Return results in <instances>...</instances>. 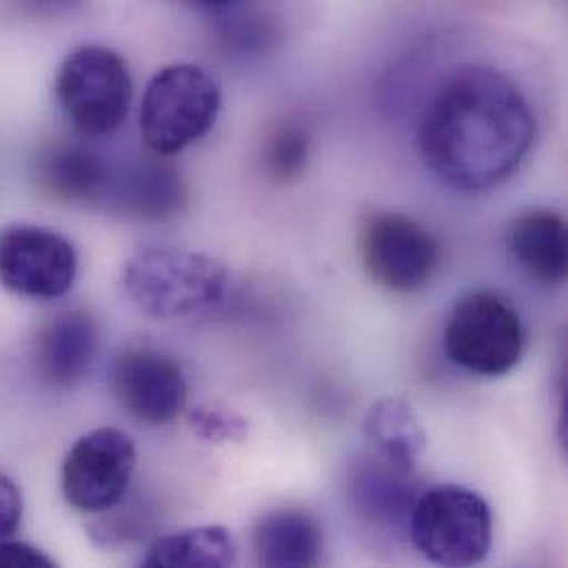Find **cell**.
I'll return each instance as SVG.
<instances>
[{"label":"cell","mask_w":568,"mask_h":568,"mask_svg":"<svg viewBox=\"0 0 568 568\" xmlns=\"http://www.w3.org/2000/svg\"><path fill=\"white\" fill-rule=\"evenodd\" d=\"M536 113L505 71L467 64L432 95L418 151L436 180L458 193H487L511 180L536 142Z\"/></svg>","instance_id":"1"},{"label":"cell","mask_w":568,"mask_h":568,"mask_svg":"<svg viewBox=\"0 0 568 568\" xmlns=\"http://www.w3.org/2000/svg\"><path fill=\"white\" fill-rule=\"evenodd\" d=\"M231 275L211 255L178 246H151L126 260L120 284L126 298L158 321L200 314L222 303Z\"/></svg>","instance_id":"2"},{"label":"cell","mask_w":568,"mask_h":568,"mask_svg":"<svg viewBox=\"0 0 568 568\" xmlns=\"http://www.w3.org/2000/svg\"><path fill=\"white\" fill-rule=\"evenodd\" d=\"M220 113L222 89L206 69L189 62L169 64L146 84L140 135L153 155L169 158L206 138Z\"/></svg>","instance_id":"3"},{"label":"cell","mask_w":568,"mask_h":568,"mask_svg":"<svg viewBox=\"0 0 568 568\" xmlns=\"http://www.w3.org/2000/svg\"><path fill=\"white\" fill-rule=\"evenodd\" d=\"M412 545L434 565H480L494 542V516L487 500L460 485L423 489L409 511Z\"/></svg>","instance_id":"4"},{"label":"cell","mask_w":568,"mask_h":568,"mask_svg":"<svg viewBox=\"0 0 568 568\" xmlns=\"http://www.w3.org/2000/svg\"><path fill=\"white\" fill-rule=\"evenodd\" d=\"M55 100L80 135L95 140L115 133L133 100L126 60L104 44L73 49L58 69Z\"/></svg>","instance_id":"5"},{"label":"cell","mask_w":568,"mask_h":568,"mask_svg":"<svg viewBox=\"0 0 568 568\" xmlns=\"http://www.w3.org/2000/svg\"><path fill=\"white\" fill-rule=\"evenodd\" d=\"M443 343L456 367L476 376L500 378L518 367L527 334L518 310L505 296L476 290L454 305Z\"/></svg>","instance_id":"6"},{"label":"cell","mask_w":568,"mask_h":568,"mask_svg":"<svg viewBox=\"0 0 568 568\" xmlns=\"http://www.w3.org/2000/svg\"><path fill=\"white\" fill-rule=\"evenodd\" d=\"M135 463L138 449L129 434L98 427L67 452L60 471L62 496L80 514H106L124 500Z\"/></svg>","instance_id":"7"},{"label":"cell","mask_w":568,"mask_h":568,"mask_svg":"<svg viewBox=\"0 0 568 568\" xmlns=\"http://www.w3.org/2000/svg\"><path fill=\"white\" fill-rule=\"evenodd\" d=\"M78 280V253L53 229L9 224L0 229V285L16 296L55 301Z\"/></svg>","instance_id":"8"},{"label":"cell","mask_w":568,"mask_h":568,"mask_svg":"<svg viewBox=\"0 0 568 568\" xmlns=\"http://www.w3.org/2000/svg\"><path fill=\"white\" fill-rule=\"evenodd\" d=\"M361 262L374 284L387 292L409 294L436 275L440 246L416 220L400 213H378L361 231Z\"/></svg>","instance_id":"9"},{"label":"cell","mask_w":568,"mask_h":568,"mask_svg":"<svg viewBox=\"0 0 568 568\" xmlns=\"http://www.w3.org/2000/svg\"><path fill=\"white\" fill-rule=\"evenodd\" d=\"M111 385L122 409L146 425H169L189 403V383L182 365L155 347H131L113 363Z\"/></svg>","instance_id":"10"},{"label":"cell","mask_w":568,"mask_h":568,"mask_svg":"<svg viewBox=\"0 0 568 568\" xmlns=\"http://www.w3.org/2000/svg\"><path fill=\"white\" fill-rule=\"evenodd\" d=\"M420 491L416 465H405L369 449L352 463L347 476L352 511L365 525L383 531L407 529L409 511Z\"/></svg>","instance_id":"11"},{"label":"cell","mask_w":568,"mask_h":568,"mask_svg":"<svg viewBox=\"0 0 568 568\" xmlns=\"http://www.w3.org/2000/svg\"><path fill=\"white\" fill-rule=\"evenodd\" d=\"M98 323L87 310H64L51 316L33 338V367L42 383L71 389L91 372L98 356Z\"/></svg>","instance_id":"12"},{"label":"cell","mask_w":568,"mask_h":568,"mask_svg":"<svg viewBox=\"0 0 568 568\" xmlns=\"http://www.w3.org/2000/svg\"><path fill=\"white\" fill-rule=\"evenodd\" d=\"M115 162L102 151L58 142L47 146L36 158V180L53 197L71 204L104 206L113 184Z\"/></svg>","instance_id":"13"},{"label":"cell","mask_w":568,"mask_h":568,"mask_svg":"<svg viewBox=\"0 0 568 568\" xmlns=\"http://www.w3.org/2000/svg\"><path fill=\"white\" fill-rule=\"evenodd\" d=\"M186 202L180 173L164 160H133L115 166L104 209L133 220L158 222L173 217Z\"/></svg>","instance_id":"14"},{"label":"cell","mask_w":568,"mask_h":568,"mask_svg":"<svg viewBox=\"0 0 568 568\" xmlns=\"http://www.w3.org/2000/svg\"><path fill=\"white\" fill-rule=\"evenodd\" d=\"M509 251L536 282L560 285L568 273L567 222L554 211H529L509 229Z\"/></svg>","instance_id":"15"},{"label":"cell","mask_w":568,"mask_h":568,"mask_svg":"<svg viewBox=\"0 0 568 568\" xmlns=\"http://www.w3.org/2000/svg\"><path fill=\"white\" fill-rule=\"evenodd\" d=\"M253 549L262 567H314L321 558L323 534L312 514L296 507H282L257 520Z\"/></svg>","instance_id":"16"},{"label":"cell","mask_w":568,"mask_h":568,"mask_svg":"<svg viewBox=\"0 0 568 568\" xmlns=\"http://www.w3.org/2000/svg\"><path fill=\"white\" fill-rule=\"evenodd\" d=\"M235 562V538L220 525L164 536L155 540L140 560L144 568H226Z\"/></svg>","instance_id":"17"},{"label":"cell","mask_w":568,"mask_h":568,"mask_svg":"<svg viewBox=\"0 0 568 568\" xmlns=\"http://www.w3.org/2000/svg\"><path fill=\"white\" fill-rule=\"evenodd\" d=\"M369 452L385 458L416 465L427 447V434L409 403L387 396L376 400L363 420Z\"/></svg>","instance_id":"18"},{"label":"cell","mask_w":568,"mask_h":568,"mask_svg":"<svg viewBox=\"0 0 568 568\" xmlns=\"http://www.w3.org/2000/svg\"><path fill=\"white\" fill-rule=\"evenodd\" d=\"M310 160V135L296 124L275 129L264 146V166L275 182L296 180Z\"/></svg>","instance_id":"19"},{"label":"cell","mask_w":568,"mask_h":568,"mask_svg":"<svg viewBox=\"0 0 568 568\" xmlns=\"http://www.w3.org/2000/svg\"><path fill=\"white\" fill-rule=\"evenodd\" d=\"M189 425L200 440L206 443H240L248 436V423L235 412H226L213 405H200L191 412Z\"/></svg>","instance_id":"20"},{"label":"cell","mask_w":568,"mask_h":568,"mask_svg":"<svg viewBox=\"0 0 568 568\" xmlns=\"http://www.w3.org/2000/svg\"><path fill=\"white\" fill-rule=\"evenodd\" d=\"M24 514V500L18 485L0 471V540L11 538Z\"/></svg>","instance_id":"21"},{"label":"cell","mask_w":568,"mask_h":568,"mask_svg":"<svg viewBox=\"0 0 568 568\" xmlns=\"http://www.w3.org/2000/svg\"><path fill=\"white\" fill-rule=\"evenodd\" d=\"M55 562L38 547L18 540H0V568H49Z\"/></svg>","instance_id":"22"},{"label":"cell","mask_w":568,"mask_h":568,"mask_svg":"<svg viewBox=\"0 0 568 568\" xmlns=\"http://www.w3.org/2000/svg\"><path fill=\"white\" fill-rule=\"evenodd\" d=\"M20 2L38 13H60L71 9L80 0H20Z\"/></svg>","instance_id":"23"},{"label":"cell","mask_w":568,"mask_h":568,"mask_svg":"<svg viewBox=\"0 0 568 568\" xmlns=\"http://www.w3.org/2000/svg\"><path fill=\"white\" fill-rule=\"evenodd\" d=\"M184 2H189L193 7H200V9H226L235 0H184Z\"/></svg>","instance_id":"24"}]
</instances>
